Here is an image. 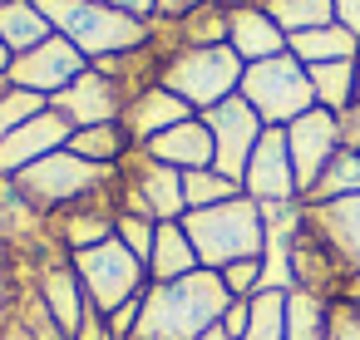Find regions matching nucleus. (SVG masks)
Returning a JSON list of instances; mask_svg holds the SVG:
<instances>
[{"label":"nucleus","instance_id":"nucleus-8","mask_svg":"<svg viewBox=\"0 0 360 340\" xmlns=\"http://www.w3.org/2000/svg\"><path fill=\"white\" fill-rule=\"evenodd\" d=\"M202 124H207V133H212V168L222 173V178H232V183H242V173H247V163H252V148H257V138H262V119H257V109L242 99V94H232V99H222L217 109H207V114H198Z\"/></svg>","mask_w":360,"mask_h":340},{"label":"nucleus","instance_id":"nucleus-18","mask_svg":"<svg viewBox=\"0 0 360 340\" xmlns=\"http://www.w3.org/2000/svg\"><path fill=\"white\" fill-rule=\"evenodd\" d=\"M139 148H143V158L168 163V168H178V173L212 168V133H207L202 119H188V124H178V129H168V133H158V138H148V143H139Z\"/></svg>","mask_w":360,"mask_h":340},{"label":"nucleus","instance_id":"nucleus-42","mask_svg":"<svg viewBox=\"0 0 360 340\" xmlns=\"http://www.w3.org/2000/svg\"><path fill=\"white\" fill-rule=\"evenodd\" d=\"M0 74H11V50H6V40H0Z\"/></svg>","mask_w":360,"mask_h":340},{"label":"nucleus","instance_id":"nucleus-47","mask_svg":"<svg viewBox=\"0 0 360 340\" xmlns=\"http://www.w3.org/2000/svg\"><path fill=\"white\" fill-rule=\"evenodd\" d=\"M350 306H355V301H350ZM355 310H360V306H355Z\"/></svg>","mask_w":360,"mask_h":340},{"label":"nucleus","instance_id":"nucleus-40","mask_svg":"<svg viewBox=\"0 0 360 340\" xmlns=\"http://www.w3.org/2000/svg\"><path fill=\"white\" fill-rule=\"evenodd\" d=\"M11 301H15V291H11V281H6V276H0V315H6V306H11Z\"/></svg>","mask_w":360,"mask_h":340},{"label":"nucleus","instance_id":"nucleus-43","mask_svg":"<svg viewBox=\"0 0 360 340\" xmlns=\"http://www.w3.org/2000/svg\"><path fill=\"white\" fill-rule=\"evenodd\" d=\"M345 301H355V306H360V276H355V281L345 286Z\"/></svg>","mask_w":360,"mask_h":340},{"label":"nucleus","instance_id":"nucleus-23","mask_svg":"<svg viewBox=\"0 0 360 340\" xmlns=\"http://www.w3.org/2000/svg\"><path fill=\"white\" fill-rule=\"evenodd\" d=\"M311 89H316V104L330 109V114H345L355 104V79H360V65L355 60H335V65H311Z\"/></svg>","mask_w":360,"mask_h":340},{"label":"nucleus","instance_id":"nucleus-22","mask_svg":"<svg viewBox=\"0 0 360 340\" xmlns=\"http://www.w3.org/2000/svg\"><path fill=\"white\" fill-rule=\"evenodd\" d=\"M291 55L311 70V65H335V60H355L360 40L345 30V25H321V30H306V35H291L286 40Z\"/></svg>","mask_w":360,"mask_h":340},{"label":"nucleus","instance_id":"nucleus-10","mask_svg":"<svg viewBox=\"0 0 360 340\" xmlns=\"http://www.w3.org/2000/svg\"><path fill=\"white\" fill-rule=\"evenodd\" d=\"M286 148H291V168H296V192L306 202L311 188L321 183V173L330 168V158L340 153V119L316 104L311 114L286 124Z\"/></svg>","mask_w":360,"mask_h":340},{"label":"nucleus","instance_id":"nucleus-1","mask_svg":"<svg viewBox=\"0 0 360 340\" xmlns=\"http://www.w3.org/2000/svg\"><path fill=\"white\" fill-rule=\"evenodd\" d=\"M232 306V291L222 286V271H188L178 281H148L139 301L134 340H198L212 325H222Z\"/></svg>","mask_w":360,"mask_h":340},{"label":"nucleus","instance_id":"nucleus-36","mask_svg":"<svg viewBox=\"0 0 360 340\" xmlns=\"http://www.w3.org/2000/svg\"><path fill=\"white\" fill-rule=\"evenodd\" d=\"M335 119H340V148L360 153V99H355L345 114H335Z\"/></svg>","mask_w":360,"mask_h":340},{"label":"nucleus","instance_id":"nucleus-45","mask_svg":"<svg viewBox=\"0 0 360 340\" xmlns=\"http://www.w3.org/2000/svg\"><path fill=\"white\" fill-rule=\"evenodd\" d=\"M355 99H360V79H355Z\"/></svg>","mask_w":360,"mask_h":340},{"label":"nucleus","instance_id":"nucleus-13","mask_svg":"<svg viewBox=\"0 0 360 340\" xmlns=\"http://www.w3.org/2000/svg\"><path fill=\"white\" fill-rule=\"evenodd\" d=\"M70 119H60L50 104L40 109V114H30L25 124H15L6 138H0V178H15V173H25L30 163H40V158H50V153H60V148H70Z\"/></svg>","mask_w":360,"mask_h":340},{"label":"nucleus","instance_id":"nucleus-27","mask_svg":"<svg viewBox=\"0 0 360 340\" xmlns=\"http://www.w3.org/2000/svg\"><path fill=\"white\" fill-rule=\"evenodd\" d=\"M232 197H242V183L222 178L217 168L183 173V202H188V212H198V207H217V202H232Z\"/></svg>","mask_w":360,"mask_h":340},{"label":"nucleus","instance_id":"nucleus-33","mask_svg":"<svg viewBox=\"0 0 360 340\" xmlns=\"http://www.w3.org/2000/svg\"><path fill=\"white\" fill-rule=\"evenodd\" d=\"M50 99H40V94H25V89H11L6 99H0V138H6L15 124H25L30 114H40Z\"/></svg>","mask_w":360,"mask_h":340},{"label":"nucleus","instance_id":"nucleus-6","mask_svg":"<svg viewBox=\"0 0 360 340\" xmlns=\"http://www.w3.org/2000/svg\"><path fill=\"white\" fill-rule=\"evenodd\" d=\"M70 266H75V276H79V286H84V296L99 315H114L119 306H129L148 291V266L119 237H109L89 251H75Z\"/></svg>","mask_w":360,"mask_h":340},{"label":"nucleus","instance_id":"nucleus-19","mask_svg":"<svg viewBox=\"0 0 360 340\" xmlns=\"http://www.w3.org/2000/svg\"><path fill=\"white\" fill-rule=\"evenodd\" d=\"M227 45L237 50L242 65H262V60L286 55V35L271 25L266 11H232V20H227Z\"/></svg>","mask_w":360,"mask_h":340},{"label":"nucleus","instance_id":"nucleus-11","mask_svg":"<svg viewBox=\"0 0 360 340\" xmlns=\"http://www.w3.org/2000/svg\"><path fill=\"white\" fill-rule=\"evenodd\" d=\"M242 192L252 202H296V168H291V148H286V129H262L252 163L242 173Z\"/></svg>","mask_w":360,"mask_h":340},{"label":"nucleus","instance_id":"nucleus-41","mask_svg":"<svg viewBox=\"0 0 360 340\" xmlns=\"http://www.w3.org/2000/svg\"><path fill=\"white\" fill-rule=\"evenodd\" d=\"M198 340H232V335H227L222 325H212V330H207V335H198Z\"/></svg>","mask_w":360,"mask_h":340},{"label":"nucleus","instance_id":"nucleus-35","mask_svg":"<svg viewBox=\"0 0 360 340\" xmlns=\"http://www.w3.org/2000/svg\"><path fill=\"white\" fill-rule=\"evenodd\" d=\"M247 325H252V301H232V306H227V315H222V330H227L232 340H242V335H247Z\"/></svg>","mask_w":360,"mask_h":340},{"label":"nucleus","instance_id":"nucleus-44","mask_svg":"<svg viewBox=\"0 0 360 340\" xmlns=\"http://www.w3.org/2000/svg\"><path fill=\"white\" fill-rule=\"evenodd\" d=\"M6 94H11V79H6V74H0V99H6Z\"/></svg>","mask_w":360,"mask_h":340},{"label":"nucleus","instance_id":"nucleus-46","mask_svg":"<svg viewBox=\"0 0 360 340\" xmlns=\"http://www.w3.org/2000/svg\"><path fill=\"white\" fill-rule=\"evenodd\" d=\"M0 261H6V247H0Z\"/></svg>","mask_w":360,"mask_h":340},{"label":"nucleus","instance_id":"nucleus-24","mask_svg":"<svg viewBox=\"0 0 360 340\" xmlns=\"http://www.w3.org/2000/svg\"><path fill=\"white\" fill-rule=\"evenodd\" d=\"M129 129L124 124H94V129H75L70 133V153H79V158H89V163H99V168H114V163H124V153H129Z\"/></svg>","mask_w":360,"mask_h":340},{"label":"nucleus","instance_id":"nucleus-26","mask_svg":"<svg viewBox=\"0 0 360 340\" xmlns=\"http://www.w3.org/2000/svg\"><path fill=\"white\" fill-rule=\"evenodd\" d=\"M330 301L316 291H286V340H326Z\"/></svg>","mask_w":360,"mask_h":340},{"label":"nucleus","instance_id":"nucleus-29","mask_svg":"<svg viewBox=\"0 0 360 340\" xmlns=\"http://www.w3.org/2000/svg\"><path fill=\"white\" fill-rule=\"evenodd\" d=\"M109 237H114V212H70V217H60V242L70 247V256L99 247Z\"/></svg>","mask_w":360,"mask_h":340},{"label":"nucleus","instance_id":"nucleus-12","mask_svg":"<svg viewBox=\"0 0 360 340\" xmlns=\"http://www.w3.org/2000/svg\"><path fill=\"white\" fill-rule=\"evenodd\" d=\"M306 227L321 237V247L335 256L345 286L360 276V192L335 202H306Z\"/></svg>","mask_w":360,"mask_h":340},{"label":"nucleus","instance_id":"nucleus-16","mask_svg":"<svg viewBox=\"0 0 360 340\" xmlns=\"http://www.w3.org/2000/svg\"><path fill=\"white\" fill-rule=\"evenodd\" d=\"M40 301L50 306V315H55V325L65 330V340H79V330L99 315V310L89 306V296H84V286H79V276H75L70 261H50V266L40 271Z\"/></svg>","mask_w":360,"mask_h":340},{"label":"nucleus","instance_id":"nucleus-34","mask_svg":"<svg viewBox=\"0 0 360 340\" xmlns=\"http://www.w3.org/2000/svg\"><path fill=\"white\" fill-rule=\"evenodd\" d=\"M326 340H360V310L350 301H330V325Z\"/></svg>","mask_w":360,"mask_h":340},{"label":"nucleus","instance_id":"nucleus-5","mask_svg":"<svg viewBox=\"0 0 360 340\" xmlns=\"http://www.w3.org/2000/svg\"><path fill=\"white\" fill-rule=\"evenodd\" d=\"M257 119L266 129H286L296 124L301 114L316 109V89H311V74L296 55H276V60H262V65H247L242 70V89H237Z\"/></svg>","mask_w":360,"mask_h":340},{"label":"nucleus","instance_id":"nucleus-9","mask_svg":"<svg viewBox=\"0 0 360 340\" xmlns=\"http://www.w3.org/2000/svg\"><path fill=\"white\" fill-rule=\"evenodd\" d=\"M84 70H89V65H84V55H79L65 35H50L45 45H35V50L15 55L6 79H11V89L40 94V99H55V94H60V89H70Z\"/></svg>","mask_w":360,"mask_h":340},{"label":"nucleus","instance_id":"nucleus-21","mask_svg":"<svg viewBox=\"0 0 360 340\" xmlns=\"http://www.w3.org/2000/svg\"><path fill=\"white\" fill-rule=\"evenodd\" d=\"M50 30L55 25L45 20V11L35 6V0H11V6H0V40H6V50H15V55L45 45Z\"/></svg>","mask_w":360,"mask_h":340},{"label":"nucleus","instance_id":"nucleus-17","mask_svg":"<svg viewBox=\"0 0 360 340\" xmlns=\"http://www.w3.org/2000/svg\"><path fill=\"white\" fill-rule=\"evenodd\" d=\"M188 119H198L178 94H168L163 84H153V89H143V94H134L129 104H124V129H129V138L134 143H148V138H158V133H168V129H178V124H188Z\"/></svg>","mask_w":360,"mask_h":340},{"label":"nucleus","instance_id":"nucleus-7","mask_svg":"<svg viewBox=\"0 0 360 340\" xmlns=\"http://www.w3.org/2000/svg\"><path fill=\"white\" fill-rule=\"evenodd\" d=\"M109 173H114V168H99V163H89V158L60 148V153L30 163L25 173H15L11 188H15V197H25L30 207H70V202L94 197V192L109 183Z\"/></svg>","mask_w":360,"mask_h":340},{"label":"nucleus","instance_id":"nucleus-20","mask_svg":"<svg viewBox=\"0 0 360 340\" xmlns=\"http://www.w3.org/2000/svg\"><path fill=\"white\" fill-rule=\"evenodd\" d=\"M188 271H198V251H193L183 222H158L153 256H148V281H178Z\"/></svg>","mask_w":360,"mask_h":340},{"label":"nucleus","instance_id":"nucleus-38","mask_svg":"<svg viewBox=\"0 0 360 340\" xmlns=\"http://www.w3.org/2000/svg\"><path fill=\"white\" fill-rule=\"evenodd\" d=\"M153 6H158V0H114V11H124V15H134V20H139L143 11H153Z\"/></svg>","mask_w":360,"mask_h":340},{"label":"nucleus","instance_id":"nucleus-2","mask_svg":"<svg viewBox=\"0 0 360 340\" xmlns=\"http://www.w3.org/2000/svg\"><path fill=\"white\" fill-rule=\"evenodd\" d=\"M183 232H188V242L198 251V266H207V271H222L232 261H247V256L266 251L262 202H252L247 192L232 197V202H217V207L183 212Z\"/></svg>","mask_w":360,"mask_h":340},{"label":"nucleus","instance_id":"nucleus-25","mask_svg":"<svg viewBox=\"0 0 360 340\" xmlns=\"http://www.w3.org/2000/svg\"><path fill=\"white\" fill-rule=\"evenodd\" d=\"M266 15H271V25L291 40V35H306V30L330 25L335 0H266Z\"/></svg>","mask_w":360,"mask_h":340},{"label":"nucleus","instance_id":"nucleus-39","mask_svg":"<svg viewBox=\"0 0 360 340\" xmlns=\"http://www.w3.org/2000/svg\"><path fill=\"white\" fill-rule=\"evenodd\" d=\"M198 0H158V11H168V15H183V11H193Z\"/></svg>","mask_w":360,"mask_h":340},{"label":"nucleus","instance_id":"nucleus-3","mask_svg":"<svg viewBox=\"0 0 360 340\" xmlns=\"http://www.w3.org/2000/svg\"><path fill=\"white\" fill-rule=\"evenodd\" d=\"M242 70L247 65L237 60L232 45H193L163 65V89L178 94L193 114H207L242 89Z\"/></svg>","mask_w":360,"mask_h":340},{"label":"nucleus","instance_id":"nucleus-15","mask_svg":"<svg viewBox=\"0 0 360 340\" xmlns=\"http://www.w3.org/2000/svg\"><path fill=\"white\" fill-rule=\"evenodd\" d=\"M124 212H139V217H153V222H183V212H188V202H183V173L168 168V163L139 158Z\"/></svg>","mask_w":360,"mask_h":340},{"label":"nucleus","instance_id":"nucleus-14","mask_svg":"<svg viewBox=\"0 0 360 340\" xmlns=\"http://www.w3.org/2000/svg\"><path fill=\"white\" fill-rule=\"evenodd\" d=\"M50 109L60 119H70V129H94V124H119L124 119V89L119 79H109L104 70H84L70 89H60L50 99Z\"/></svg>","mask_w":360,"mask_h":340},{"label":"nucleus","instance_id":"nucleus-30","mask_svg":"<svg viewBox=\"0 0 360 340\" xmlns=\"http://www.w3.org/2000/svg\"><path fill=\"white\" fill-rule=\"evenodd\" d=\"M242 340H286V291H257L252 296V325Z\"/></svg>","mask_w":360,"mask_h":340},{"label":"nucleus","instance_id":"nucleus-32","mask_svg":"<svg viewBox=\"0 0 360 340\" xmlns=\"http://www.w3.org/2000/svg\"><path fill=\"white\" fill-rule=\"evenodd\" d=\"M222 286L232 291V301H252L262 291V256H247V261L222 266Z\"/></svg>","mask_w":360,"mask_h":340},{"label":"nucleus","instance_id":"nucleus-4","mask_svg":"<svg viewBox=\"0 0 360 340\" xmlns=\"http://www.w3.org/2000/svg\"><path fill=\"white\" fill-rule=\"evenodd\" d=\"M45 11V20L79 50V55H99V60H114L134 45H143V25L124 11H104L94 0H35Z\"/></svg>","mask_w":360,"mask_h":340},{"label":"nucleus","instance_id":"nucleus-28","mask_svg":"<svg viewBox=\"0 0 360 340\" xmlns=\"http://www.w3.org/2000/svg\"><path fill=\"white\" fill-rule=\"evenodd\" d=\"M355 192H360V153L340 148V153L330 158V168L321 173V183L311 188L306 202H335V197H355Z\"/></svg>","mask_w":360,"mask_h":340},{"label":"nucleus","instance_id":"nucleus-31","mask_svg":"<svg viewBox=\"0 0 360 340\" xmlns=\"http://www.w3.org/2000/svg\"><path fill=\"white\" fill-rule=\"evenodd\" d=\"M114 237L148 266V256H153V237H158V222L153 217H139V212H114Z\"/></svg>","mask_w":360,"mask_h":340},{"label":"nucleus","instance_id":"nucleus-37","mask_svg":"<svg viewBox=\"0 0 360 340\" xmlns=\"http://www.w3.org/2000/svg\"><path fill=\"white\" fill-rule=\"evenodd\" d=\"M335 20L360 40V0H335Z\"/></svg>","mask_w":360,"mask_h":340}]
</instances>
